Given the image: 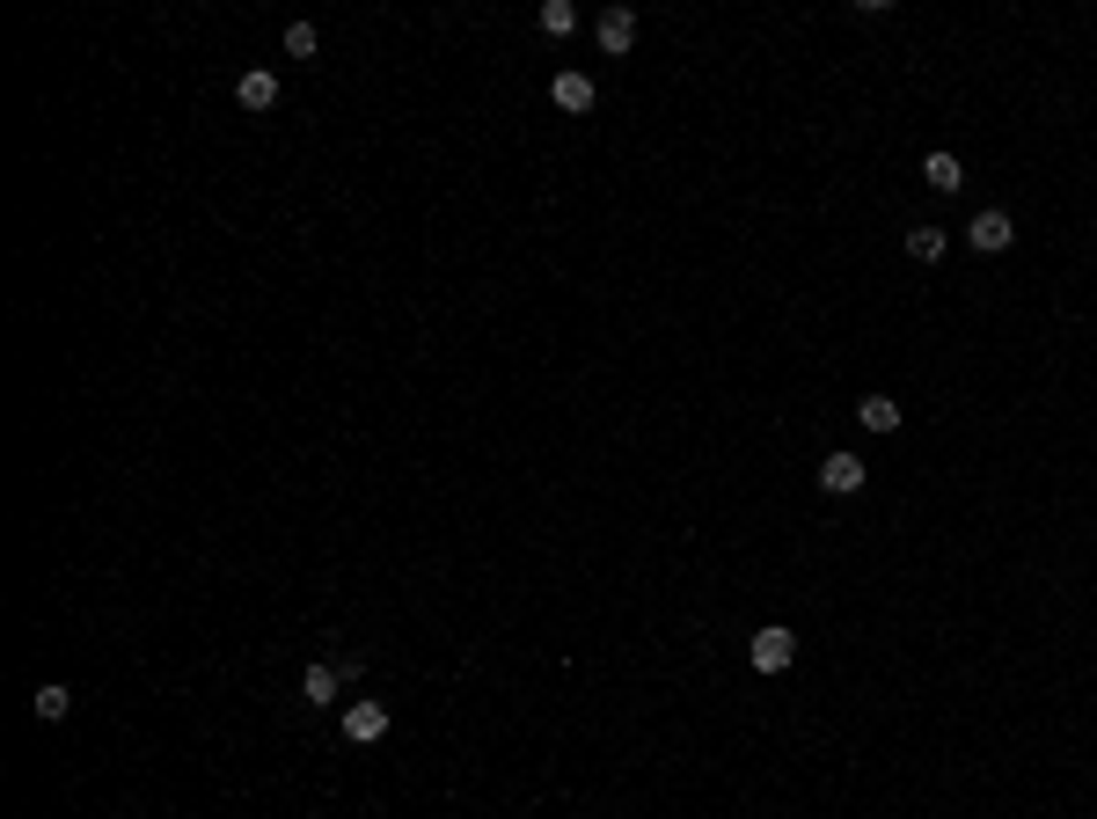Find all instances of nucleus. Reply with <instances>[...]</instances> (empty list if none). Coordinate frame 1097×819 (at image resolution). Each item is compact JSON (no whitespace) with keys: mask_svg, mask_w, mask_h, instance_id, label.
<instances>
[{"mask_svg":"<svg viewBox=\"0 0 1097 819\" xmlns=\"http://www.w3.org/2000/svg\"><path fill=\"white\" fill-rule=\"evenodd\" d=\"M790 659H798V637H790V629H776V622L754 629V645H747V666H754V673H784Z\"/></svg>","mask_w":1097,"mask_h":819,"instance_id":"obj_1","label":"nucleus"},{"mask_svg":"<svg viewBox=\"0 0 1097 819\" xmlns=\"http://www.w3.org/2000/svg\"><path fill=\"white\" fill-rule=\"evenodd\" d=\"M966 242L980 249V257H1003V249L1017 242V227H1010V212H974V227H966Z\"/></svg>","mask_w":1097,"mask_h":819,"instance_id":"obj_2","label":"nucleus"},{"mask_svg":"<svg viewBox=\"0 0 1097 819\" xmlns=\"http://www.w3.org/2000/svg\"><path fill=\"white\" fill-rule=\"evenodd\" d=\"M381 732H388V702H351L345 710V739L351 747H373Z\"/></svg>","mask_w":1097,"mask_h":819,"instance_id":"obj_3","label":"nucleus"},{"mask_svg":"<svg viewBox=\"0 0 1097 819\" xmlns=\"http://www.w3.org/2000/svg\"><path fill=\"white\" fill-rule=\"evenodd\" d=\"M819 483L835 490V498L864 490V453H827V461H819Z\"/></svg>","mask_w":1097,"mask_h":819,"instance_id":"obj_4","label":"nucleus"},{"mask_svg":"<svg viewBox=\"0 0 1097 819\" xmlns=\"http://www.w3.org/2000/svg\"><path fill=\"white\" fill-rule=\"evenodd\" d=\"M549 96H557V110H571V118H586V110H592V81H586V73H571V67L549 81Z\"/></svg>","mask_w":1097,"mask_h":819,"instance_id":"obj_5","label":"nucleus"},{"mask_svg":"<svg viewBox=\"0 0 1097 819\" xmlns=\"http://www.w3.org/2000/svg\"><path fill=\"white\" fill-rule=\"evenodd\" d=\"M629 44H637V16H629V8H608V16H600V52L622 59Z\"/></svg>","mask_w":1097,"mask_h":819,"instance_id":"obj_6","label":"nucleus"},{"mask_svg":"<svg viewBox=\"0 0 1097 819\" xmlns=\"http://www.w3.org/2000/svg\"><path fill=\"white\" fill-rule=\"evenodd\" d=\"M856 418H864V432H900V402L892 396H864L856 402Z\"/></svg>","mask_w":1097,"mask_h":819,"instance_id":"obj_7","label":"nucleus"},{"mask_svg":"<svg viewBox=\"0 0 1097 819\" xmlns=\"http://www.w3.org/2000/svg\"><path fill=\"white\" fill-rule=\"evenodd\" d=\"M235 96H242V110H271L279 103V73H242V88H235Z\"/></svg>","mask_w":1097,"mask_h":819,"instance_id":"obj_8","label":"nucleus"},{"mask_svg":"<svg viewBox=\"0 0 1097 819\" xmlns=\"http://www.w3.org/2000/svg\"><path fill=\"white\" fill-rule=\"evenodd\" d=\"M337 688H345L337 666H308V673H300V696H308V702H337Z\"/></svg>","mask_w":1097,"mask_h":819,"instance_id":"obj_9","label":"nucleus"},{"mask_svg":"<svg viewBox=\"0 0 1097 819\" xmlns=\"http://www.w3.org/2000/svg\"><path fill=\"white\" fill-rule=\"evenodd\" d=\"M907 257H915V263H937L944 257V227H907Z\"/></svg>","mask_w":1097,"mask_h":819,"instance_id":"obj_10","label":"nucleus"},{"mask_svg":"<svg viewBox=\"0 0 1097 819\" xmlns=\"http://www.w3.org/2000/svg\"><path fill=\"white\" fill-rule=\"evenodd\" d=\"M30 710L44 717V725H59V717L73 710V696H67V688H59V680H44V688H37V696H30Z\"/></svg>","mask_w":1097,"mask_h":819,"instance_id":"obj_11","label":"nucleus"},{"mask_svg":"<svg viewBox=\"0 0 1097 819\" xmlns=\"http://www.w3.org/2000/svg\"><path fill=\"white\" fill-rule=\"evenodd\" d=\"M923 176H929V191H958V183H966V169H958L951 154H929V161H923Z\"/></svg>","mask_w":1097,"mask_h":819,"instance_id":"obj_12","label":"nucleus"},{"mask_svg":"<svg viewBox=\"0 0 1097 819\" xmlns=\"http://www.w3.org/2000/svg\"><path fill=\"white\" fill-rule=\"evenodd\" d=\"M541 30H549V37H571L578 30V8H571V0H541Z\"/></svg>","mask_w":1097,"mask_h":819,"instance_id":"obj_13","label":"nucleus"},{"mask_svg":"<svg viewBox=\"0 0 1097 819\" xmlns=\"http://www.w3.org/2000/svg\"><path fill=\"white\" fill-rule=\"evenodd\" d=\"M315 44H322L315 22H293V30H286V59H315Z\"/></svg>","mask_w":1097,"mask_h":819,"instance_id":"obj_14","label":"nucleus"}]
</instances>
